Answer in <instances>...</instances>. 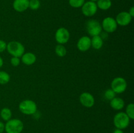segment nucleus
<instances>
[{
    "label": "nucleus",
    "instance_id": "nucleus-21",
    "mask_svg": "<svg viewBox=\"0 0 134 133\" xmlns=\"http://www.w3.org/2000/svg\"><path fill=\"white\" fill-rule=\"evenodd\" d=\"M125 113L130 120L134 119V104L133 103H130L127 105Z\"/></svg>",
    "mask_w": 134,
    "mask_h": 133
},
{
    "label": "nucleus",
    "instance_id": "nucleus-16",
    "mask_svg": "<svg viewBox=\"0 0 134 133\" xmlns=\"http://www.w3.org/2000/svg\"><path fill=\"white\" fill-rule=\"evenodd\" d=\"M103 39L100 35H96L92 37L91 47L95 50H99L103 47Z\"/></svg>",
    "mask_w": 134,
    "mask_h": 133
},
{
    "label": "nucleus",
    "instance_id": "nucleus-17",
    "mask_svg": "<svg viewBox=\"0 0 134 133\" xmlns=\"http://www.w3.org/2000/svg\"><path fill=\"white\" fill-rule=\"evenodd\" d=\"M98 9L103 10H107L112 6L111 0H98L96 3Z\"/></svg>",
    "mask_w": 134,
    "mask_h": 133
},
{
    "label": "nucleus",
    "instance_id": "nucleus-22",
    "mask_svg": "<svg viewBox=\"0 0 134 133\" xmlns=\"http://www.w3.org/2000/svg\"><path fill=\"white\" fill-rule=\"evenodd\" d=\"M41 3L39 0H29V8L33 10H36L39 9Z\"/></svg>",
    "mask_w": 134,
    "mask_h": 133
},
{
    "label": "nucleus",
    "instance_id": "nucleus-25",
    "mask_svg": "<svg viewBox=\"0 0 134 133\" xmlns=\"http://www.w3.org/2000/svg\"><path fill=\"white\" fill-rule=\"evenodd\" d=\"M21 60L20 57H12L10 59V64L13 66H18L20 64Z\"/></svg>",
    "mask_w": 134,
    "mask_h": 133
},
{
    "label": "nucleus",
    "instance_id": "nucleus-1",
    "mask_svg": "<svg viewBox=\"0 0 134 133\" xmlns=\"http://www.w3.org/2000/svg\"><path fill=\"white\" fill-rule=\"evenodd\" d=\"M24 127V125L20 119L11 118L6 121L5 124V131L6 133H21L23 131Z\"/></svg>",
    "mask_w": 134,
    "mask_h": 133
},
{
    "label": "nucleus",
    "instance_id": "nucleus-3",
    "mask_svg": "<svg viewBox=\"0 0 134 133\" xmlns=\"http://www.w3.org/2000/svg\"><path fill=\"white\" fill-rule=\"evenodd\" d=\"M18 108L21 113L26 116L34 115L37 110V106L36 103L32 100L26 99L21 102L18 105Z\"/></svg>",
    "mask_w": 134,
    "mask_h": 133
},
{
    "label": "nucleus",
    "instance_id": "nucleus-4",
    "mask_svg": "<svg viewBox=\"0 0 134 133\" xmlns=\"http://www.w3.org/2000/svg\"><path fill=\"white\" fill-rule=\"evenodd\" d=\"M130 123V119L126 114L125 112H120L116 113L113 117V124L116 129L124 130Z\"/></svg>",
    "mask_w": 134,
    "mask_h": 133
},
{
    "label": "nucleus",
    "instance_id": "nucleus-6",
    "mask_svg": "<svg viewBox=\"0 0 134 133\" xmlns=\"http://www.w3.org/2000/svg\"><path fill=\"white\" fill-rule=\"evenodd\" d=\"M86 29L89 35L92 37L100 35L102 32V24L95 19L89 20L86 23Z\"/></svg>",
    "mask_w": 134,
    "mask_h": 133
},
{
    "label": "nucleus",
    "instance_id": "nucleus-29",
    "mask_svg": "<svg viewBox=\"0 0 134 133\" xmlns=\"http://www.w3.org/2000/svg\"><path fill=\"white\" fill-rule=\"evenodd\" d=\"M113 133H124V132H123V130H121V129H116L115 130H114Z\"/></svg>",
    "mask_w": 134,
    "mask_h": 133
},
{
    "label": "nucleus",
    "instance_id": "nucleus-2",
    "mask_svg": "<svg viewBox=\"0 0 134 133\" xmlns=\"http://www.w3.org/2000/svg\"><path fill=\"white\" fill-rule=\"evenodd\" d=\"M7 51L13 57H21L25 53V47L20 42L13 40L7 44Z\"/></svg>",
    "mask_w": 134,
    "mask_h": 133
},
{
    "label": "nucleus",
    "instance_id": "nucleus-31",
    "mask_svg": "<svg viewBox=\"0 0 134 133\" xmlns=\"http://www.w3.org/2000/svg\"><path fill=\"white\" fill-rule=\"evenodd\" d=\"M91 1H93V2H97L98 1V0H90Z\"/></svg>",
    "mask_w": 134,
    "mask_h": 133
},
{
    "label": "nucleus",
    "instance_id": "nucleus-11",
    "mask_svg": "<svg viewBox=\"0 0 134 133\" xmlns=\"http://www.w3.org/2000/svg\"><path fill=\"white\" fill-rule=\"evenodd\" d=\"M132 17L130 15L128 12L122 11L117 14L115 20L117 23L118 26H127L131 23L132 20Z\"/></svg>",
    "mask_w": 134,
    "mask_h": 133
},
{
    "label": "nucleus",
    "instance_id": "nucleus-14",
    "mask_svg": "<svg viewBox=\"0 0 134 133\" xmlns=\"http://www.w3.org/2000/svg\"><path fill=\"white\" fill-rule=\"evenodd\" d=\"M21 61L26 65H32L36 62V56L32 52H26L21 56Z\"/></svg>",
    "mask_w": 134,
    "mask_h": 133
},
{
    "label": "nucleus",
    "instance_id": "nucleus-26",
    "mask_svg": "<svg viewBox=\"0 0 134 133\" xmlns=\"http://www.w3.org/2000/svg\"><path fill=\"white\" fill-rule=\"evenodd\" d=\"M7 50V43L4 40H0V53L5 52Z\"/></svg>",
    "mask_w": 134,
    "mask_h": 133
},
{
    "label": "nucleus",
    "instance_id": "nucleus-18",
    "mask_svg": "<svg viewBox=\"0 0 134 133\" xmlns=\"http://www.w3.org/2000/svg\"><path fill=\"white\" fill-rule=\"evenodd\" d=\"M12 112L9 108H2L0 111V116L3 121H7L12 118Z\"/></svg>",
    "mask_w": 134,
    "mask_h": 133
},
{
    "label": "nucleus",
    "instance_id": "nucleus-30",
    "mask_svg": "<svg viewBox=\"0 0 134 133\" xmlns=\"http://www.w3.org/2000/svg\"><path fill=\"white\" fill-rule=\"evenodd\" d=\"M3 59L2 57L0 56V68H1L3 66Z\"/></svg>",
    "mask_w": 134,
    "mask_h": 133
},
{
    "label": "nucleus",
    "instance_id": "nucleus-7",
    "mask_svg": "<svg viewBox=\"0 0 134 133\" xmlns=\"http://www.w3.org/2000/svg\"><path fill=\"white\" fill-rule=\"evenodd\" d=\"M102 29L107 33H113L117 29L118 24L114 18L108 16L103 20L102 23Z\"/></svg>",
    "mask_w": 134,
    "mask_h": 133
},
{
    "label": "nucleus",
    "instance_id": "nucleus-15",
    "mask_svg": "<svg viewBox=\"0 0 134 133\" xmlns=\"http://www.w3.org/2000/svg\"><path fill=\"white\" fill-rule=\"evenodd\" d=\"M125 106V102L122 98L116 97L115 98L110 100V106L115 110H121L124 108Z\"/></svg>",
    "mask_w": 134,
    "mask_h": 133
},
{
    "label": "nucleus",
    "instance_id": "nucleus-13",
    "mask_svg": "<svg viewBox=\"0 0 134 133\" xmlns=\"http://www.w3.org/2000/svg\"><path fill=\"white\" fill-rule=\"evenodd\" d=\"M13 9L18 13H22L29 8V0H14L13 3Z\"/></svg>",
    "mask_w": 134,
    "mask_h": 133
},
{
    "label": "nucleus",
    "instance_id": "nucleus-5",
    "mask_svg": "<svg viewBox=\"0 0 134 133\" xmlns=\"http://www.w3.org/2000/svg\"><path fill=\"white\" fill-rule=\"evenodd\" d=\"M127 82L122 77H115L111 83V89L116 94H121L126 90Z\"/></svg>",
    "mask_w": 134,
    "mask_h": 133
},
{
    "label": "nucleus",
    "instance_id": "nucleus-20",
    "mask_svg": "<svg viewBox=\"0 0 134 133\" xmlns=\"http://www.w3.org/2000/svg\"><path fill=\"white\" fill-rule=\"evenodd\" d=\"M10 74L7 72L1 70L0 71V84L5 85L10 82Z\"/></svg>",
    "mask_w": 134,
    "mask_h": 133
},
{
    "label": "nucleus",
    "instance_id": "nucleus-12",
    "mask_svg": "<svg viewBox=\"0 0 134 133\" xmlns=\"http://www.w3.org/2000/svg\"><path fill=\"white\" fill-rule=\"evenodd\" d=\"M77 47L79 51L85 52L91 48V38L88 36H82L78 40Z\"/></svg>",
    "mask_w": 134,
    "mask_h": 133
},
{
    "label": "nucleus",
    "instance_id": "nucleus-10",
    "mask_svg": "<svg viewBox=\"0 0 134 133\" xmlns=\"http://www.w3.org/2000/svg\"><path fill=\"white\" fill-rule=\"evenodd\" d=\"M80 103L86 108H92L95 104V99L90 93L83 92L80 95Z\"/></svg>",
    "mask_w": 134,
    "mask_h": 133
},
{
    "label": "nucleus",
    "instance_id": "nucleus-24",
    "mask_svg": "<svg viewBox=\"0 0 134 133\" xmlns=\"http://www.w3.org/2000/svg\"><path fill=\"white\" fill-rule=\"evenodd\" d=\"M115 96H116V93L111 89H107L105 91L104 97L105 98L106 100H109L110 101L113 98H115Z\"/></svg>",
    "mask_w": 134,
    "mask_h": 133
},
{
    "label": "nucleus",
    "instance_id": "nucleus-27",
    "mask_svg": "<svg viewBox=\"0 0 134 133\" xmlns=\"http://www.w3.org/2000/svg\"><path fill=\"white\" fill-rule=\"evenodd\" d=\"M4 131H5V124L2 121H0V133H3Z\"/></svg>",
    "mask_w": 134,
    "mask_h": 133
},
{
    "label": "nucleus",
    "instance_id": "nucleus-28",
    "mask_svg": "<svg viewBox=\"0 0 134 133\" xmlns=\"http://www.w3.org/2000/svg\"><path fill=\"white\" fill-rule=\"evenodd\" d=\"M128 13H129L130 15L132 18H133L134 17V7H132L130 9Z\"/></svg>",
    "mask_w": 134,
    "mask_h": 133
},
{
    "label": "nucleus",
    "instance_id": "nucleus-8",
    "mask_svg": "<svg viewBox=\"0 0 134 133\" xmlns=\"http://www.w3.org/2000/svg\"><path fill=\"white\" fill-rule=\"evenodd\" d=\"M70 39V33L65 27H60L55 33L56 41L60 44H65L69 41Z\"/></svg>",
    "mask_w": 134,
    "mask_h": 133
},
{
    "label": "nucleus",
    "instance_id": "nucleus-19",
    "mask_svg": "<svg viewBox=\"0 0 134 133\" xmlns=\"http://www.w3.org/2000/svg\"><path fill=\"white\" fill-rule=\"evenodd\" d=\"M55 53L58 57H63L66 55L67 49L64 44H58L55 47Z\"/></svg>",
    "mask_w": 134,
    "mask_h": 133
},
{
    "label": "nucleus",
    "instance_id": "nucleus-23",
    "mask_svg": "<svg viewBox=\"0 0 134 133\" xmlns=\"http://www.w3.org/2000/svg\"><path fill=\"white\" fill-rule=\"evenodd\" d=\"M85 2V0H69V5L73 8H81Z\"/></svg>",
    "mask_w": 134,
    "mask_h": 133
},
{
    "label": "nucleus",
    "instance_id": "nucleus-9",
    "mask_svg": "<svg viewBox=\"0 0 134 133\" xmlns=\"http://www.w3.org/2000/svg\"><path fill=\"white\" fill-rule=\"evenodd\" d=\"M82 13L86 17H92L96 14L98 11V7L96 3L93 1H89L87 2H85L82 7H81Z\"/></svg>",
    "mask_w": 134,
    "mask_h": 133
}]
</instances>
